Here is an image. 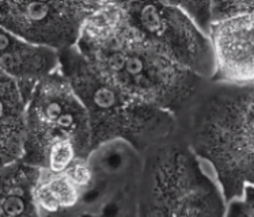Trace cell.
<instances>
[{"label": "cell", "instance_id": "obj_1", "mask_svg": "<svg viewBox=\"0 0 254 217\" xmlns=\"http://www.w3.org/2000/svg\"><path fill=\"white\" fill-rule=\"evenodd\" d=\"M76 49L117 87L170 111L178 121L209 82L177 64L145 37L121 1H102L86 22Z\"/></svg>", "mask_w": 254, "mask_h": 217}, {"label": "cell", "instance_id": "obj_2", "mask_svg": "<svg viewBox=\"0 0 254 217\" xmlns=\"http://www.w3.org/2000/svg\"><path fill=\"white\" fill-rule=\"evenodd\" d=\"M180 128L212 170L227 204L254 186V83L208 82Z\"/></svg>", "mask_w": 254, "mask_h": 217}, {"label": "cell", "instance_id": "obj_3", "mask_svg": "<svg viewBox=\"0 0 254 217\" xmlns=\"http://www.w3.org/2000/svg\"><path fill=\"white\" fill-rule=\"evenodd\" d=\"M60 71L87 110L93 151L121 140L143 155L181 135L180 121L174 114L117 87L76 48L60 53Z\"/></svg>", "mask_w": 254, "mask_h": 217}, {"label": "cell", "instance_id": "obj_4", "mask_svg": "<svg viewBox=\"0 0 254 217\" xmlns=\"http://www.w3.org/2000/svg\"><path fill=\"white\" fill-rule=\"evenodd\" d=\"M216 179L182 135L143 154L137 217H226Z\"/></svg>", "mask_w": 254, "mask_h": 217}, {"label": "cell", "instance_id": "obj_5", "mask_svg": "<svg viewBox=\"0 0 254 217\" xmlns=\"http://www.w3.org/2000/svg\"><path fill=\"white\" fill-rule=\"evenodd\" d=\"M93 152L86 108L60 68L44 78L27 104V129L22 161L51 172H64Z\"/></svg>", "mask_w": 254, "mask_h": 217}, {"label": "cell", "instance_id": "obj_6", "mask_svg": "<svg viewBox=\"0 0 254 217\" xmlns=\"http://www.w3.org/2000/svg\"><path fill=\"white\" fill-rule=\"evenodd\" d=\"M88 161L94 178L78 204L55 217H137L143 155L117 140L101 145Z\"/></svg>", "mask_w": 254, "mask_h": 217}, {"label": "cell", "instance_id": "obj_7", "mask_svg": "<svg viewBox=\"0 0 254 217\" xmlns=\"http://www.w3.org/2000/svg\"><path fill=\"white\" fill-rule=\"evenodd\" d=\"M130 22L177 64L205 80L215 75L212 42L176 1H121Z\"/></svg>", "mask_w": 254, "mask_h": 217}, {"label": "cell", "instance_id": "obj_8", "mask_svg": "<svg viewBox=\"0 0 254 217\" xmlns=\"http://www.w3.org/2000/svg\"><path fill=\"white\" fill-rule=\"evenodd\" d=\"M102 1H1L0 26L40 47L65 52L76 48L86 22Z\"/></svg>", "mask_w": 254, "mask_h": 217}, {"label": "cell", "instance_id": "obj_9", "mask_svg": "<svg viewBox=\"0 0 254 217\" xmlns=\"http://www.w3.org/2000/svg\"><path fill=\"white\" fill-rule=\"evenodd\" d=\"M208 36L215 53L211 82L254 83V1H212Z\"/></svg>", "mask_w": 254, "mask_h": 217}, {"label": "cell", "instance_id": "obj_10", "mask_svg": "<svg viewBox=\"0 0 254 217\" xmlns=\"http://www.w3.org/2000/svg\"><path fill=\"white\" fill-rule=\"evenodd\" d=\"M0 68L1 73L18 83L23 97L30 101L37 84L60 68V53L0 29Z\"/></svg>", "mask_w": 254, "mask_h": 217}, {"label": "cell", "instance_id": "obj_11", "mask_svg": "<svg viewBox=\"0 0 254 217\" xmlns=\"http://www.w3.org/2000/svg\"><path fill=\"white\" fill-rule=\"evenodd\" d=\"M1 97V162L8 165L21 161L27 129V101L15 80L0 75Z\"/></svg>", "mask_w": 254, "mask_h": 217}, {"label": "cell", "instance_id": "obj_12", "mask_svg": "<svg viewBox=\"0 0 254 217\" xmlns=\"http://www.w3.org/2000/svg\"><path fill=\"white\" fill-rule=\"evenodd\" d=\"M41 168L26 162L3 165L0 217H41L36 204V186Z\"/></svg>", "mask_w": 254, "mask_h": 217}, {"label": "cell", "instance_id": "obj_13", "mask_svg": "<svg viewBox=\"0 0 254 217\" xmlns=\"http://www.w3.org/2000/svg\"><path fill=\"white\" fill-rule=\"evenodd\" d=\"M34 197L41 217H55L72 209L80 198V191L65 172L41 170Z\"/></svg>", "mask_w": 254, "mask_h": 217}, {"label": "cell", "instance_id": "obj_14", "mask_svg": "<svg viewBox=\"0 0 254 217\" xmlns=\"http://www.w3.org/2000/svg\"><path fill=\"white\" fill-rule=\"evenodd\" d=\"M208 36L212 23V1H176Z\"/></svg>", "mask_w": 254, "mask_h": 217}, {"label": "cell", "instance_id": "obj_15", "mask_svg": "<svg viewBox=\"0 0 254 217\" xmlns=\"http://www.w3.org/2000/svg\"><path fill=\"white\" fill-rule=\"evenodd\" d=\"M64 172L80 193L86 190L93 182L94 170L88 159H76Z\"/></svg>", "mask_w": 254, "mask_h": 217}, {"label": "cell", "instance_id": "obj_16", "mask_svg": "<svg viewBox=\"0 0 254 217\" xmlns=\"http://www.w3.org/2000/svg\"><path fill=\"white\" fill-rule=\"evenodd\" d=\"M226 217H254V186H248L241 198L228 202Z\"/></svg>", "mask_w": 254, "mask_h": 217}]
</instances>
